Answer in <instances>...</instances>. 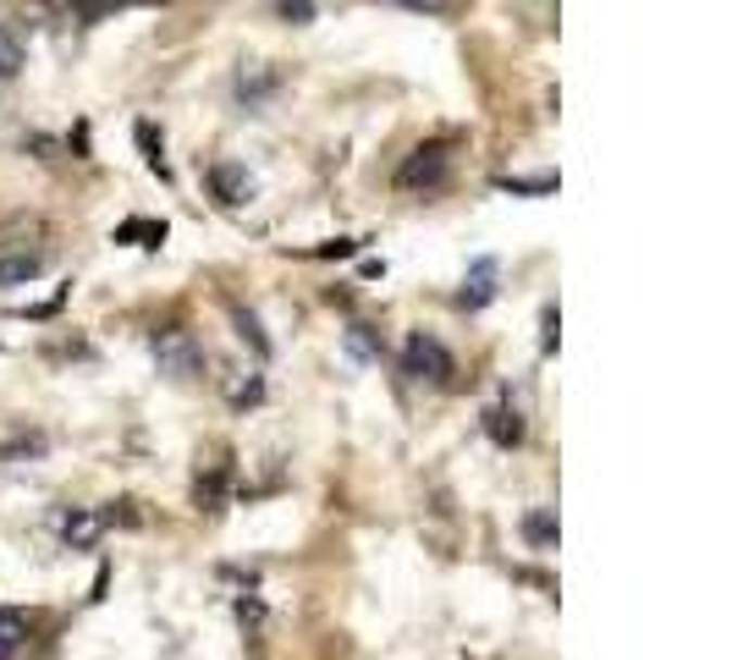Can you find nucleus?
Here are the masks:
<instances>
[{
  "label": "nucleus",
  "mask_w": 732,
  "mask_h": 660,
  "mask_svg": "<svg viewBox=\"0 0 732 660\" xmlns=\"http://www.w3.org/2000/svg\"><path fill=\"white\" fill-rule=\"evenodd\" d=\"M149 353H154V369L166 375V380H177V385H188V380L204 375V347H199L193 330H182V325L154 330V337H149Z\"/></svg>",
  "instance_id": "obj_1"
},
{
  "label": "nucleus",
  "mask_w": 732,
  "mask_h": 660,
  "mask_svg": "<svg viewBox=\"0 0 732 660\" xmlns=\"http://www.w3.org/2000/svg\"><path fill=\"white\" fill-rule=\"evenodd\" d=\"M452 172V149L446 143H419L408 160L396 165V188L402 193H436Z\"/></svg>",
  "instance_id": "obj_2"
},
{
  "label": "nucleus",
  "mask_w": 732,
  "mask_h": 660,
  "mask_svg": "<svg viewBox=\"0 0 732 660\" xmlns=\"http://www.w3.org/2000/svg\"><path fill=\"white\" fill-rule=\"evenodd\" d=\"M402 375L419 380V385H446V380H452V353H446L436 337L414 330V337L402 342Z\"/></svg>",
  "instance_id": "obj_3"
},
{
  "label": "nucleus",
  "mask_w": 732,
  "mask_h": 660,
  "mask_svg": "<svg viewBox=\"0 0 732 660\" xmlns=\"http://www.w3.org/2000/svg\"><path fill=\"white\" fill-rule=\"evenodd\" d=\"M45 270H50V254H45V248H28V242L0 248V292H12V287H34Z\"/></svg>",
  "instance_id": "obj_4"
},
{
  "label": "nucleus",
  "mask_w": 732,
  "mask_h": 660,
  "mask_svg": "<svg viewBox=\"0 0 732 660\" xmlns=\"http://www.w3.org/2000/svg\"><path fill=\"white\" fill-rule=\"evenodd\" d=\"M55 534H61L66 550H94L100 534H105V518L94 507H61L55 512Z\"/></svg>",
  "instance_id": "obj_5"
},
{
  "label": "nucleus",
  "mask_w": 732,
  "mask_h": 660,
  "mask_svg": "<svg viewBox=\"0 0 732 660\" xmlns=\"http://www.w3.org/2000/svg\"><path fill=\"white\" fill-rule=\"evenodd\" d=\"M210 193L226 204V210H242L254 199V177H249V165L242 160H215L210 165Z\"/></svg>",
  "instance_id": "obj_6"
},
{
  "label": "nucleus",
  "mask_w": 732,
  "mask_h": 660,
  "mask_svg": "<svg viewBox=\"0 0 732 660\" xmlns=\"http://www.w3.org/2000/svg\"><path fill=\"white\" fill-rule=\"evenodd\" d=\"M484 435H491L502 452L523 446V412L513 402H491V407H484Z\"/></svg>",
  "instance_id": "obj_7"
},
{
  "label": "nucleus",
  "mask_w": 732,
  "mask_h": 660,
  "mask_svg": "<svg viewBox=\"0 0 732 660\" xmlns=\"http://www.w3.org/2000/svg\"><path fill=\"white\" fill-rule=\"evenodd\" d=\"M276 89H281V72H276L270 61H254V66L237 72V100H242V105H265Z\"/></svg>",
  "instance_id": "obj_8"
},
{
  "label": "nucleus",
  "mask_w": 732,
  "mask_h": 660,
  "mask_svg": "<svg viewBox=\"0 0 732 660\" xmlns=\"http://www.w3.org/2000/svg\"><path fill=\"white\" fill-rule=\"evenodd\" d=\"M496 297V259H474L468 265V276H463V292H457V308H484Z\"/></svg>",
  "instance_id": "obj_9"
},
{
  "label": "nucleus",
  "mask_w": 732,
  "mask_h": 660,
  "mask_svg": "<svg viewBox=\"0 0 732 660\" xmlns=\"http://www.w3.org/2000/svg\"><path fill=\"white\" fill-rule=\"evenodd\" d=\"M226 402L242 412V407H260L265 402V375L260 369H231L226 375Z\"/></svg>",
  "instance_id": "obj_10"
},
{
  "label": "nucleus",
  "mask_w": 732,
  "mask_h": 660,
  "mask_svg": "<svg viewBox=\"0 0 732 660\" xmlns=\"http://www.w3.org/2000/svg\"><path fill=\"white\" fill-rule=\"evenodd\" d=\"M523 540H529V550H556V540H561V529H556V507H534V512H523Z\"/></svg>",
  "instance_id": "obj_11"
},
{
  "label": "nucleus",
  "mask_w": 732,
  "mask_h": 660,
  "mask_svg": "<svg viewBox=\"0 0 732 660\" xmlns=\"http://www.w3.org/2000/svg\"><path fill=\"white\" fill-rule=\"evenodd\" d=\"M127 7H166V0H66V12L77 23H100L111 12H127Z\"/></svg>",
  "instance_id": "obj_12"
},
{
  "label": "nucleus",
  "mask_w": 732,
  "mask_h": 660,
  "mask_svg": "<svg viewBox=\"0 0 732 660\" xmlns=\"http://www.w3.org/2000/svg\"><path fill=\"white\" fill-rule=\"evenodd\" d=\"M193 507H199V512H210V518L226 507V468L199 473V484H193Z\"/></svg>",
  "instance_id": "obj_13"
},
{
  "label": "nucleus",
  "mask_w": 732,
  "mask_h": 660,
  "mask_svg": "<svg viewBox=\"0 0 732 660\" xmlns=\"http://www.w3.org/2000/svg\"><path fill=\"white\" fill-rule=\"evenodd\" d=\"M28 644V617L17 606H0V660H12Z\"/></svg>",
  "instance_id": "obj_14"
},
{
  "label": "nucleus",
  "mask_w": 732,
  "mask_h": 660,
  "mask_svg": "<svg viewBox=\"0 0 732 660\" xmlns=\"http://www.w3.org/2000/svg\"><path fill=\"white\" fill-rule=\"evenodd\" d=\"M231 325H237V337H242V342L254 347V358L265 364V358H270V337H265V325H260V319H254L249 308H231Z\"/></svg>",
  "instance_id": "obj_15"
},
{
  "label": "nucleus",
  "mask_w": 732,
  "mask_h": 660,
  "mask_svg": "<svg viewBox=\"0 0 732 660\" xmlns=\"http://www.w3.org/2000/svg\"><path fill=\"white\" fill-rule=\"evenodd\" d=\"M342 342H348V358H353V364H375V358H380V342H375L369 325H348Z\"/></svg>",
  "instance_id": "obj_16"
},
{
  "label": "nucleus",
  "mask_w": 732,
  "mask_h": 660,
  "mask_svg": "<svg viewBox=\"0 0 732 660\" xmlns=\"http://www.w3.org/2000/svg\"><path fill=\"white\" fill-rule=\"evenodd\" d=\"M23 61H28L23 39H17L12 28H0V82H12V77L23 72Z\"/></svg>",
  "instance_id": "obj_17"
},
{
  "label": "nucleus",
  "mask_w": 732,
  "mask_h": 660,
  "mask_svg": "<svg viewBox=\"0 0 732 660\" xmlns=\"http://www.w3.org/2000/svg\"><path fill=\"white\" fill-rule=\"evenodd\" d=\"M276 12L292 23V28H303V23H314V12H319V0H276Z\"/></svg>",
  "instance_id": "obj_18"
},
{
  "label": "nucleus",
  "mask_w": 732,
  "mask_h": 660,
  "mask_svg": "<svg viewBox=\"0 0 732 660\" xmlns=\"http://www.w3.org/2000/svg\"><path fill=\"white\" fill-rule=\"evenodd\" d=\"M496 188H502V193H551L556 177H502Z\"/></svg>",
  "instance_id": "obj_19"
},
{
  "label": "nucleus",
  "mask_w": 732,
  "mask_h": 660,
  "mask_svg": "<svg viewBox=\"0 0 732 660\" xmlns=\"http://www.w3.org/2000/svg\"><path fill=\"white\" fill-rule=\"evenodd\" d=\"M45 452V435H17L7 452H0V462H23V457H39Z\"/></svg>",
  "instance_id": "obj_20"
},
{
  "label": "nucleus",
  "mask_w": 732,
  "mask_h": 660,
  "mask_svg": "<svg viewBox=\"0 0 732 660\" xmlns=\"http://www.w3.org/2000/svg\"><path fill=\"white\" fill-rule=\"evenodd\" d=\"M138 149H143V160L154 165V172L166 177V160H160V138H154V127H149V122H138Z\"/></svg>",
  "instance_id": "obj_21"
},
{
  "label": "nucleus",
  "mask_w": 732,
  "mask_h": 660,
  "mask_svg": "<svg viewBox=\"0 0 732 660\" xmlns=\"http://www.w3.org/2000/svg\"><path fill=\"white\" fill-rule=\"evenodd\" d=\"M540 330H545V337H540V347H545V353H556V342H561V337H556V330H561V314H556V303H545V314H540Z\"/></svg>",
  "instance_id": "obj_22"
},
{
  "label": "nucleus",
  "mask_w": 732,
  "mask_h": 660,
  "mask_svg": "<svg viewBox=\"0 0 732 660\" xmlns=\"http://www.w3.org/2000/svg\"><path fill=\"white\" fill-rule=\"evenodd\" d=\"M319 259H348V254H358V242H348V237H337V242H319L314 248Z\"/></svg>",
  "instance_id": "obj_23"
},
{
  "label": "nucleus",
  "mask_w": 732,
  "mask_h": 660,
  "mask_svg": "<svg viewBox=\"0 0 732 660\" xmlns=\"http://www.w3.org/2000/svg\"><path fill=\"white\" fill-rule=\"evenodd\" d=\"M396 7H408V12H446L452 0H396Z\"/></svg>",
  "instance_id": "obj_24"
}]
</instances>
